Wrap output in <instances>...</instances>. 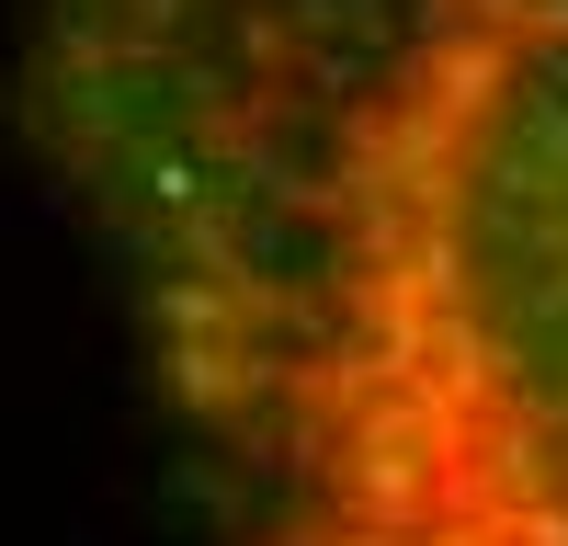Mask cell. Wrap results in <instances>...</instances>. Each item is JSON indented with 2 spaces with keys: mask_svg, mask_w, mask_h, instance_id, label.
Returning <instances> with one entry per match:
<instances>
[{
  "mask_svg": "<svg viewBox=\"0 0 568 546\" xmlns=\"http://www.w3.org/2000/svg\"><path fill=\"white\" fill-rule=\"evenodd\" d=\"M12 91L227 546H568V0H23Z\"/></svg>",
  "mask_w": 568,
  "mask_h": 546,
  "instance_id": "1",
  "label": "cell"
}]
</instances>
